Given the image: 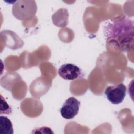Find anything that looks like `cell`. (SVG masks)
Listing matches in <instances>:
<instances>
[{
    "instance_id": "cell-4",
    "label": "cell",
    "mask_w": 134,
    "mask_h": 134,
    "mask_svg": "<svg viewBox=\"0 0 134 134\" xmlns=\"http://www.w3.org/2000/svg\"><path fill=\"white\" fill-rule=\"evenodd\" d=\"M58 74L66 80H74L83 75L81 69L72 63H65L62 65L58 69Z\"/></svg>"
},
{
    "instance_id": "cell-5",
    "label": "cell",
    "mask_w": 134,
    "mask_h": 134,
    "mask_svg": "<svg viewBox=\"0 0 134 134\" xmlns=\"http://www.w3.org/2000/svg\"><path fill=\"white\" fill-rule=\"evenodd\" d=\"M0 131L1 133L13 134V125L10 120L6 116H0Z\"/></svg>"
},
{
    "instance_id": "cell-6",
    "label": "cell",
    "mask_w": 134,
    "mask_h": 134,
    "mask_svg": "<svg viewBox=\"0 0 134 134\" xmlns=\"http://www.w3.org/2000/svg\"><path fill=\"white\" fill-rule=\"evenodd\" d=\"M1 112H2L4 109L2 114H9L12 112L11 107L8 105V104L6 103L5 100L3 98L2 95H1Z\"/></svg>"
},
{
    "instance_id": "cell-2",
    "label": "cell",
    "mask_w": 134,
    "mask_h": 134,
    "mask_svg": "<svg viewBox=\"0 0 134 134\" xmlns=\"http://www.w3.org/2000/svg\"><path fill=\"white\" fill-rule=\"evenodd\" d=\"M127 88L123 83L115 85L108 86L104 92V94L111 103L115 105L119 104L122 102L126 95Z\"/></svg>"
},
{
    "instance_id": "cell-3",
    "label": "cell",
    "mask_w": 134,
    "mask_h": 134,
    "mask_svg": "<svg viewBox=\"0 0 134 134\" xmlns=\"http://www.w3.org/2000/svg\"><path fill=\"white\" fill-rule=\"evenodd\" d=\"M80 102L75 97L68 98L60 108L61 116L66 119L73 118L78 114Z\"/></svg>"
},
{
    "instance_id": "cell-1",
    "label": "cell",
    "mask_w": 134,
    "mask_h": 134,
    "mask_svg": "<svg viewBox=\"0 0 134 134\" xmlns=\"http://www.w3.org/2000/svg\"><path fill=\"white\" fill-rule=\"evenodd\" d=\"M103 32L108 41L115 43L122 51L132 48L134 38V23L131 19L124 17L106 21Z\"/></svg>"
}]
</instances>
